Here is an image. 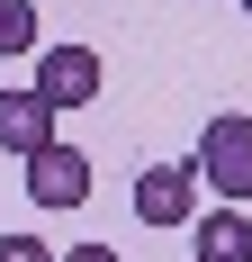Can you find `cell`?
Wrapping results in <instances>:
<instances>
[{"label": "cell", "mask_w": 252, "mask_h": 262, "mask_svg": "<svg viewBox=\"0 0 252 262\" xmlns=\"http://www.w3.org/2000/svg\"><path fill=\"white\" fill-rule=\"evenodd\" d=\"M54 145V100L45 91H36V81H27V91H0V154H45Z\"/></svg>", "instance_id": "obj_3"}, {"label": "cell", "mask_w": 252, "mask_h": 262, "mask_svg": "<svg viewBox=\"0 0 252 262\" xmlns=\"http://www.w3.org/2000/svg\"><path fill=\"white\" fill-rule=\"evenodd\" d=\"M27 9H36V0H27Z\"/></svg>", "instance_id": "obj_10"}, {"label": "cell", "mask_w": 252, "mask_h": 262, "mask_svg": "<svg viewBox=\"0 0 252 262\" xmlns=\"http://www.w3.org/2000/svg\"><path fill=\"white\" fill-rule=\"evenodd\" d=\"M0 262H54V244H36V235H0Z\"/></svg>", "instance_id": "obj_8"}, {"label": "cell", "mask_w": 252, "mask_h": 262, "mask_svg": "<svg viewBox=\"0 0 252 262\" xmlns=\"http://www.w3.org/2000/svg\"><path fill=\"white\" fill-rule=\"evenodd\" d=\"M27 190H36L45 208H81V199H90V154H81V145H45V154L27 163Z\"/></svg>", "instance_id": "obj_5"}, {"label": "cell", "mask_w": 252, "mask_h": 262, "mask_svg": "<svg viewBox=\"0 0 252 262\" xmlns=\"http://www.w3.org/2000/svg\"><path fill=\"white\" fill-rule=\"evenodd\" d=\"M63 262H126V253H117V244H72Z\"/></svg>", "instance_id": "obj_9"}, {"label": "cell", "mask_w": 252, "mask_h": 262, "mask_svg": "<svg viewBox=\"0 0 252 262\" xmlns=\"http://www.w3.org/2000/svg\"><path fill=\"white\" fill-rule=\"evenodd\" d=\"M198 262H252V217L243 208H216L198 226Z\"/></svg>", "instance_id": "obj_6"}, {"label": "cell", "mask_w": 252, "mask_h": 262, "mask_svg": "<svg viewBox=\"0 0 252 262\" xmlns=\"http://www.w3.org/2000/svg\"><path fill=\"white\" fill-rule=\"evenodd\" d=\"M36 91H45L54 108H90L99 100V54L90 46H45L36 54Z\"/></svg>", "instance_id": "obj_2"}, {"label": "cell", "mask_w": 252, "mask_h": 262, "mask_svg": "<svg viewBox=\"0 0 252 262\" xmlns=\"http://www.w3.org/2000/svg\"><path fill=\"white\" fill-rule=\"evenodd\" d=\"M243 9H252V0H243Z\"/></svg>", "instance_id": "obj_11"}, {"label": "cell", "mask_w": 252, "mask_h": 262, "mask_svg": "<svg viewBox=\"0 0 252 262\" xmlns=\"http://www.w3.org/2000/svg\"><path fill=\"white\" fill-rule=\"evenodd\" d=\"M189 172H198L216 199H252V118H207Z\"/></svg>", "instance_id": "obj_1"}, {"label": "cell", "mask_w": 252, "mask_h": 262, "mask_svg": "<svg viewBox=\"0 0 252 262\" xmlns=\"http://www.w3.org/2000/svg\"><path fill=\"white\" fill-rule=\"evenodd\" d=\"M36 46V9L27 0H0V54H27Z\"/></svg>", "instance_id": "obj_7"}, {"label": "cell", "mask_w": 252, "mask_h": 262, "mask_svg": "<svg viewBox=\"0 0 252 262\" xmlns=\"http://www.w3.org/2000/svg\"><path fill=\"white\" fill-rule=\"evenodd\" d=\"M189 208H198V172L189 163H153L135 181V217L144 226H189Z\"/></svg>", "instance_id": "obj_4"}]
</instances>
